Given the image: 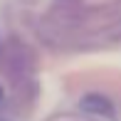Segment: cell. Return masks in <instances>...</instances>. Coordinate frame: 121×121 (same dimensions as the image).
Listing matches in <instances>:
<instances>
[{"instance_id": "cell-2", "label": "cell", "mask_w": 121, "mask_h": 121, "mask_svg": "<svg viewBox=\"0 0 121 121\" xmlns=\"http://www.w3.org/2000/svg\"><path fill=\"white\" fill-rule=\"evenodd\" d=\"M0 96H3V94H0Z\"/></svg>"}, {"instance_id": "cell-1", "label": "cell", "mask_w": 121, "mask_h": 121, "mask_svg": "<svg viewBox=\"0 0 121 121\" xmlns=\"http://www.w3.org/2000/svg\"><path fill=\"white\" fill-rule=\"evenodd\" d=\"M79 106L86 114H91V116H101V119H114L116 116V109H114L111 99H106L104 94H86L79 101Z\"/></svg>"}]
</instances>
